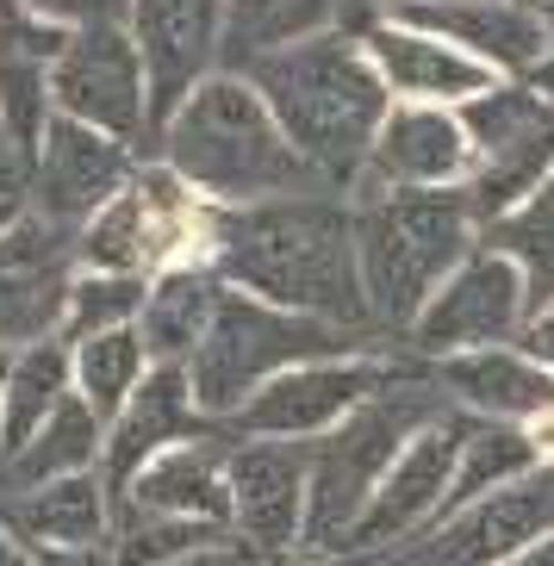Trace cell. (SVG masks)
I'll list each match as a JSON object with an SVG mask.
<instances>
[{"label":"cell","mask_w":554,"mask_h":566,"mask_svg":"<svg viewBox=\"0 0 554 566\" xmlns=\"http://www.w3.org/2000/svg\"><path fill=\"white\" fill-rule=\"evenodd\" d=\"M13 218H19V212H13V200H0V231H7V224H13Z\"/></svg>","instance_id":"obj_44"},{"label":"cell","mask_w":554,"mask_h":566,"mask_svg":"<svg viewBox=\"0 0 554 566\" xmlns=\"http://www.w3.org/2000/svg\"><path fill=\"white\" fill-rule=\"evenodd\" d=\"M523 355H530V361H542L554 374V305L536 317V324H530V331H523Z\"/></svg>","instance_id":"obj_37"},{"label":"cell","mask_w":554,"mask_h":566,"mask_svg":"<svg viewBox=\"0 0 554 566\" xmlns=\"http://www.w3.org/2000/svg\"><path fill=\"white\" fill-rule=\"evenodd\" d=\"M69 32L32 25V19H0V125L13 137L19 163H32L44 144V101H51V63L63 56Z\"/></svg>","instance_id":"obj_22"},{"label":"cell","mask_w":554,"mask_h":566,"mask_svg":"<svg viewBox=\"0 0 554 566\" xmlns=\"http://www.w3.org/2000/svg\"><path fill=\"white\" fill-rule=\"evenodd\" d=\"M163 137L175 181L200 187L212 200L262 206V200H300V193L324 187L318 168L286 144L262 94L237 75H212V82L194 87L181 113L163 125Z\"/></svg>","instance_id":"obj_3"},{"label":"cell","mask_w":554,"mask_h":566,"mask_svg":"<svg viewBox=\"0 0 554 566\" xmlns=\"http://www.w3.org/2000/svg\"><path fill=\"white\" fill-rule=\"evenodd\" d=\"M461 442H468V417H437L430 430L411 436V449L393 461V473L380 480L368 511L349 523V535H343V548L331 554V566L387 554V548H399V542H411L418 530H430L442 499H449V485H454Z\"/></svg>","instance_id":"obj_9"},{"label":"cell","mask_w":554,"mask_h":566,"mask_svg":"<svg viewBox=\"0 0 554 566\" xmlns=\"http://www.w3.org/2000/svg\"><path fill=\"white\" fill-rule=\"evenodd\" d=\"M144 300H150V286L137 281V274H87V281H75V293H69V336L82 343V336H106V331H125L137 312H144Z\"/></svg>","instance_id":"obj_34"},{"label":"cell","mask_w":554,"mask_h":566,"mask_svg":"<svg viewBox=\"0 0 554 566\" xmlns=\"http://www.w3.org/2000/svg\"><path fill=\"white\" fill-rule=\"evenodd\" d=\"M0 566H32V554L19 548V542H13L7 530H0Z\"/></svg>","instance_id":"obj_42"},{"label":"cell","mask_w":554,"mask_h":566,"mask_svg":"<svg viewBox=\"0 0 554 566\" xmlns=\"http://www.w3.org/2000/svg\"><path fill=\"white\" fill-rule=\"evenodd\" d=\"M487 243L523 274V312L554 305V187H536L504 218H492Z\"/></svg>","instance_id":"obj_29"},{"label":"cell","mask_w":554,"mask_h":566,"mask_svg":"<svg viewBox=\"0 0 554 566\" xmlns=\"http://www.w3.org/2000/svg\"><path fill=\"white\" fill-rule=\"evenodd\" d=\"M536 535H554V467L499 485L480 504L418 530L399 548L343 566H511L523 548H536Z\"/></svg>","instance_id":"obj_7"},{"label":"cell","mask_w":554,"mask_h":566,"mask_svg":"<svg viewBox=\"0 0 554 566\" xmlns=\"http://www.w3.org/2000/svg\"><path fill=\"white\" fill-rule=\"evenodd\" d=\"M362 349V336L324 317H293L274 305L250 300V293H219V312L206 324L200 349L187 355V386H194V411L237 417L243 405L286 367H312V361H349Z\"/></svg>","instance_id":"obj_6"},{"label":"cell","mask_w":554,"mask_h":566,"mask_svg":"<svg viewBox=\"0 0 554 566\" xmlns=\"http://www.w3.org/2000/svg\"><path fill=\"white\" fill-rule=\"evenodd\" d=\"M523 473H536V442H530L518 423H473L468 417L461 467H454V485H449V499H442L437 523L454 511H468V504H480L487 492H499V485L523 480Z\"/></svg>","instance_id":"obj_30"},{"label":"cell","mask_w":554,"mask_h":566,"mask_svg":"<svg viewBox=\"0 0 554 566\" xmlns=\"http://www.w3.org/2000/svg\"><path fill=\"white\" fill-rule=\"evenodd\" d=\"M437 417H442L437 386L393 367V380L380 386L374 399H362L324 442H312L300 548L305 554H336L343 548L349 523L368 511V499L380 492V480L393 473V461H399V454L411 449V436L430 430Z\"/></svg>","instance_id":"obj_4"},{"label":"cell","mask_w":554,"mask_h":566,"mask_svg":"<svg viewBox=\"0 0 554 566\" xmlns=\"http://www.w3.org/2000/svg\"><path fill=\"white\" fill-rule=\"evenodd\" d=\"M305 480H312V442H269L243 436L224 454V492H231V523L243 554H274L300 548L305 530Z\"/></svg>","instance_id":"obj_12"},{"label":"cell","mask_w":554,"mask_h":566,"mask_svg":"<svg viewBox=\"0 0 554 566\" xmlns=\"http://www.w3.org/2000/svg\"><path fill=\"white\" fill-rule=\"evenodd\" d=\"M7 374H13V361H7V349H0V399H7Z\"/></svg>","instance_id":"obj_43"},{"label":"cell","mask_w":554,"mask_h":566,"mask_svg":"<svg viewBox=\"0 0 554 566\" xmlns=\"http://www.w3.org/2000/svg\"><path fill=\"white\" fill-rule=\"evenodd\" d=\"M461 132L473 144V193L468 212H499L504 200H530L542 168L554 163V106L536 87H499L492 82L480 101L461 106Z\"/></svg>","instance_id":"obj_8"},{"label":"cell","mask_w":554,"mask_h":566,"mask_svg":"<svg viewBox=\"0 0 554 566\" xmlns=\"http://www.w3.org/2000/svg\"><path fill=\"white\" fill-rule=\"evenodd\" d=\"M168 566H250V554L231 548V542H219V548H194V554H181V560H168Z\"/></svg>","instance_id":"obj_38"},{"label":"cell","mask_w":554,"mask_h":566,"mask_svg":"<svg viewBox=\"0 0 554 566\" xmlns=\"http://www.w3.org/2000/svg\"><path fill=\"white\" fill-rule=\"evenodd\" d=\"M399 25L411 32L454 38V51L480 69H511V75H542L548 63V25L518 0H405Z\"/></svg>","instance_id":"obj_16"},{"label":"cell","mask_w":554,"mask_h":566,"mask_svg":"<svg viewBox=\"0 0 554 566\" xmlns=\"http://www.w3.org/2000/svg\"><path fill=\"white\" fill-rule=\"evenodd\" d=\"M224 523L194 516H118L113 523V566H168L194 548H219Z\"/></svg>","instance_id":"obj_33"},{"label":"cell","mask_w":554,"mask_h":566,"mask_svg":"<svg viewBox=\"0 0 554 566\" xmlns=\"http://www.w3.org/2000/svg\"><path fill=\"white\" fill-rule=\"evenodd\" d=\"M206 417L194 411V386H187V367H150L144 380H137L132 405L113 417V430L101 442V485L106 499L118 504V492L144 473L163 449L187 442V436H200Z\"/></svg>","instance_id":"obj_18"},{"label":"cell","mask_w":554,"mask_h":566,"mask_svg":"<svg viewBox=\"0 0 554 566\" xmlns=\"http://www.w3.org/2000/svg\"><path fill=\"white\" fill-rule=\"evenodd\" d=\"M518 317H523V274L499 250H480L454 268L449 281H442V293L418 312L411 343L424 355L449 361L454 349H492Z\"/></svg>","instance_id":"obj_15"},{"label":"cell","mask_w":554,"mask_h":566,"mask_svg":"<svg viewBox=\"0 0 554 566\" xmlns=\"http://www.w3.org/2000/svg\"><path fill=\"white\" fill-rule=\"evenodd\" d=\"M25 7H38L51 19H75V25H118L125 0H25Z\"/></svg>","instance_id":"obj_35"},{"label":"cell","mask_w":554,"mask_h":566,"mask_svg":"<svg viewBox=\"0 0 554 566\" xmlns=\"http://www.w3.org/2000/svg\"><path fill=\"white\" fill-rule=\"evenodd\" d=\"M518 7H530V13L548 25V44H554V0H518ZM542 87H554V51H548V63H542Z\"/></svg>","instance_id":"obj_40"},{"label":"cell","mask_w":554,"mask_h":566,"mask_svg":"<svg viewBox=\"0 0 554 566\" xmlns=\"http://www.w3.org/2000/svg\"><path fill=\"white\" fill-rule=\"evenodd\" d=\"M75 243L82 237L51 218H13L0 231V349L51 343L75 293Z\"/></svg>","instance_id":"obj_11"},{"label":"cell","mask_w":554,"mask_h":566,"mask_svg":"<svg viewBox=\"0 0 554 566\" xmlns=\"http://www.w3.org/2000/svg\"><path fill=\"white\" fill-rule=\"evenodd\" d=\"M0 530L19 548H106L113 542V499H106L101 473H69L38 492L0 499Z\"/></svg>","instance_id":"obj_21"},{"label":"cell","mask_w":554,"mask_h":566,"mask_svg":"<svg viewBox=\"0 0 554 566\" xmlns=\"http://www.w3.org/2000/svg\"><path fill=\"white\" fill-rule=\"evenodd\" d=\"M243 82L262 94L286 144L331 175H355L374 156V137L387 125V87L380 69L355 51L343 32H312L293 38L281 51H262L243 63Z\"/></svg>","instance_id":"obj_2"},{"label":"cell","mask_w":554,"mask_h":566,"mask_svg":"<svg viewBox=\"0 0 554 566\" xmlns=\"http://www.w3.org/2000/svg\"><path fill=\"white\" fill-rule=\"evenodd\" d=\"M69 399V349L63 343H32L7 374V399H0V461L19 454L44 430V417Z\"/></svg>","instance_id":"obj_28"},{"label":"cell","mask_w":554,"mask_h":566,"mask_svg":"<svg viewBox=\"0 0 554 566\" xmlns=\"http://www.w3.org/2000/svg\"><path fill=\"white\" fill-rule=\"evenodd\" d=\"M219 274L243 286L250 300L293 317H324L343 331L368 324L362 262H355V218L336 200L300 193V200L231 206V218L212 224Z\"/></svg>","instance_id":"obj_1"},{"label":"cell","mask_w":554,"mask_h":566,"mask_svg":"<svg viewBox=\"0 0 554 566\" xmlns=\"http://www.w3.org/2000/svg\"><path fill=\"white\" fill-rule=\"evenodd\" d=\"M132 19H137L144 87H150V125L163 132L219 56L224 0H132Z\"/></svg>","instance_id":"obj_14"},{"label":"cell","mask_w":554,"mask_h":566,"mask_svg":"<svg viewBox=\"0 0 554 566\" xmlns=\"http://www.w3.org/2000/svg\"><path fill=\"white\" fill-rule=\"evenodd\" d=\"M442 386H449L461 405L487 417H542L554 411V374L530 355L511 349H468L442 361Z\"/></svg>","instance_id":"obj_25"},{"label":"cell","mask_w":554,"mask_h":566,"mask_svg":"<svg viewBox=\"0 0 554 566\" xmlns=\"http://www.w3.org/2000/svg\"><path fill=\"white\" fill-rule=\"evenodd\" d=\"M32 566H113V542L106 548H32Z\"/></svg>","instance_id":"obj_36"},{"label":"cell","mask_w":554,"mask_h":566,"mask_svg":"<svg viewBox=\"0 0 554 566\" xmlns=\"http://www.w3.org/2000/svg\"><path fill=\"white\" fill-rule=\"evenodd\" d=\"M399 7H405V0H399Z\"/></svg>","instance_id":"obj_46"},{"label":"cell","mask_w":554,"mask_h":566,"mask_svg":"<svg viewBox=\"0 0 554 566\" xmlns=\"http://www.w3.org/2000/svg\"><path fill=\"white\" fill-rule=\"evenodd\" d=\"M374 168L393 187H442L473 168V144L461 118L437 113V106H399L374 137Z\"/></svg>","instance_id":"obj_23"},{"label":"cell","mask_w":554,"mask_h":566,"mask_svg":"<svg viewBox=\"0 0 554 566\" xmlns=\"http://www.w3.org/2000/svg\"><path fill=\"white\" fill-rule=\"evenodd\" d=\"M144 336L125 324V331H106V336H87L82 349H75V380H82V399L87 411L101 417V423H113L125 405H132L137 380H144Z\"/></svg>","instance_id":"obj_31"},{"label":"cell","mask_w":554,"mask_h":566,"mask_svg":"<svg viewBox=\"0 0 554 566\" xmlns=\"http://www.w3.org/2000/svg\"><path fill=\"white\" fill-rule=\"evenodd\" d=\"M19 175H25V163H19L13 137H7V125H0V200H13L19 193Z\"/></svg>","instance_id":"obj_39"},{"label":"cell","mask_w":554,"mask_h":566,"mask_svg":"<svg viewBox=\"0 0 554 566\" xmlns=\"http://www.w3.org/2000/svg\"><path fill=\"white\" fill-rule=\"evenodd\" d=\"M219 312V286L206 281L200 268H175L150 286L144 300V355H156V367H181L187 355L200 349L206 324Z\"/></svg>","instance_id":"obj_27"},{"label":"cell","mask_w":554,"mask_h":566,"mask_svg":"<svg viewBox=\"0 0 554 566\" xmlns=\"http://www.w3.org/2000/svg\"><path fill=\"white\" fill-rule=\"evenodd\" d=\"M224 454L231 436H187L175 449H163L144 473H137L113 504L118 516H194V523H231V492H224Z\"/></svg>","instance_id":"obj_20"},{"label":"cell","mask_w":554,"mask_h":566,"mask_svg":"<svg viewBox=\"0 0 554 566\" xmlns=\"http://www.w3.org/2000/svg\"><path fill=\"white\" fill-rule=\"evenodd\" d=\"M368 56L374 69L387 75V87H399V94H418V101H480L492 87V75L473 56L449 51V44H437V38L411 32V25H374L368 32Z\"/></svg>","instance_id":"obj_24"},{"label":"cell","mask_w":554,"mask_h":566,"mask_svg":"<svg viewBox=\"0 0 554 566\" xmlns=\"http://www.w3.org/2000/svg\"><path fill=\"white\" fill-rule=\"evenodd\" d=\"M231 7V56H262L281 51L293 38H312L331 19L336 0H224Z\"/></svg>","instance_id":"obj_32"},{"label":"cell","mask_w":554,"mask_h":566,"mask_svg":"<svg viewBox=\"0 0 554 566\" xmlns=\"http://www.w3.org/2000/svg\"><path fill=\"white\" fill-rule=\"evenodd\" d=\"M101 442H106L101 417L87 411L82 392H69V399L44 417V430H38L19 454L0 461V499H13V492H38V485L69 480V473H94Z\"/></svg>","instance_id":"obj_26"},{"label":"cell","mask_w":554,"mask_h":566,"mask_svg":"<svg viewBox=\"0 0 554 566\" xmlns=\"http://www.w3.org/2000/svg\"><path fill=\"white\" fill-rule=\"evenodd\" d=\"M187 231V187L175 175H132V187L94 218V231L75 243L82 268L101 274H137L144 262L168 255Z\"/></svg>","instance_id":"obj_19"},{"label":"cell","mask_w":554,"mask_h":566,"mask_svg":"<svg viewBox=\"0 0 554 566\" xmlns=\"http://www.w3.org/2000/svg\"><path fill=\"white\" fill-rule=\"evenodd\" d=\"M0 19H19V0H0Z\"/></svg>","instance_id":"obj_45"},{"label":"cell","mask_w":554,"mask_h":566,"mask_svg":"<svg viewBox=\"0 0 554 566\" xmlns=\"http://www.w3.org/2000/svg\"><path fill=\"white\" fill-rule=\"evenodd\" d=\"M125 175H132L125 144L87 132L75 118H51L44 144H38V218L75 231L87 212H101L125 193Z\"/></svg>","instance_id":"obj_17"},{"label":"cell","mask_w":554,"mask_h":566,"mask_svg":"<svg viewBox=\"0 0 554 566\" xmlns=\"http://www.w3.org/2000/svg\"><path fill=\"white\" fill-rule=\"evenodd\" d=\"M51 101L75 125H101L106 137H137L150 125V87H144V56L125 25H82L51 63Z\"/></svg>","instance_id":"obj_10"},{"label":"cell","mask_w":554,"mask_h":566,"mask_svg":"<svg viewBox=\"0 0 554 566\" xmlns=\"http://www.w3.org/2000/svg\"><path fill=\"white\" fill-rule=\"evenodd\" d=\"M468 193L449 187H387L355 218V262L368 317L387 331L418 324L430 305V286H442L468 262Z\"/></svg>","instance_id":"obj_5"},{"label":"cell","mask_w":554,"mask_h":566,"mask_svg":"<svg viewBox=\"0 0 554 566\" xmlns=\"http://www.w3.org/2000/svg\"><path fill=\"white\" fill-rule=\"evenodd\" d=\"M387 380H393V367L362 361V355H349V361L286 367V374H274V380L231 417V423L243 436H269V442H305V436H318V430H336L355 405L374 399Z\"/></svg>","instance_id":"obj_13"},{"label":"cell","mask_w":554,"mask_h":566,"mask_svg":"<svg viewBox=\"0 0 554 566\" xmlns=\"http://www.w3.org/2000/svg\"><path fill=\"white\" fill-rule=\"evenodd\" d=\"M511 566H554V535H548V542H536V548H523Z\"/></svg>","instance_id":"obj_41"}]
</instances>
